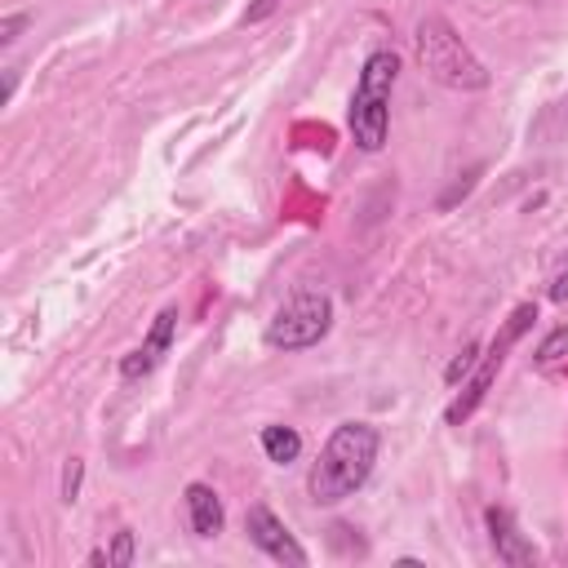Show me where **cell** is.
Instances as JSON below:
<instances>
[{"label":"cell","instance_id":"cell-1","mask_svg":"<svg viewBox=\"0 0 568 568\" xmlns=\"http://www.w3.org/2000/svg\"><path fill=\"white\" fill-rule=\"evenodd\" d=\"M382 453V430L373 422H337L306 475V493L315 506H342L346 497H355Z\"/></svg>","mask_w":568,"mask_h":568},{"label":"cell","instance_id":"cell-2","mask_svg":"<svg viewBox=\"0 0 568 568\" xmlns=\"http://www.w3.org/2000/svg\"><path fill=\"white\" fill-rule=\"evenodd\" d=\"M395 80H399V53L390 44L373 49L359 67L351 106H346V129L355 138L359 151H382L386 133H390V98H395Z\"/></svg>","mask_w":568,"mask_h":568},{"label":"cell","instance_id":"cell-3","mask_svg":"<svg viewBox=\"0 0 568 568\" xmlns=\"http://www.w3.org/2000/svg\"><path fill=\"white\" fill-rule=\"evenodd\" d=\"M413 44H417V62L422 71L444 84V89H457V93H479L488 89V67L470 53V44L457 36V27L444 18V13H426L413 31Z\"/></svg>","mask_w":568,"mask_h":568},{"label":"cell","instance_id":"cell-4","mask_svg":"<svg viewBox=\"0 0 568 568\" xmlns=\"http://www.w3.org/2000/svg\"><path fill=\"white\" fill-rule=\"evenodd\" d=\"M532 320H537V302H519L506 320H501V328L493 333V342H488V351L479 355V364L470 368V377L462 382V390H457V399L444 408V422L448 426H462L479 404H484V395L493 390V382H497V373H501V364H506V355H510V346L532 328Z\"/></svg>","mask_w":568,"mask_h":568},{"label":"cell","instance_id":"cell-5","mask_svg":"<svg viewBox=\"0 0 568 568\" xmlns=\"http://www.w3.org/2000/svg\"><path fill=\"white\" fill-rule=\"evenodd\" d=\"M333 328V297L324 288H297L280 302V311L266 320V333L262 342L271 351H306V346H320Z\"/></svg>","mask_w":568,"mask_h":568},{"label":"cell","instance_id":"cell-6","mask_svg":"<svg viewBox=\"0 0 568 568\" xmlns=\"http://www.w3.org/2000/svg\"><path fill=\"white\" fill-rule=\"evenodd\" d=\"M244 537H248L266 559H275V564H288V568H306V564H311V555L302 550V541L288 532V524H284L266 501H253V506L244 510Z\"/></svg>","mask_w":568,"mask_h":568},{"label":"cell","instance_id":"cell-7","mask_svg":"<svg viewBox=\"0 0 568 568\" xmlns=\"http://www.w3.org/2000/svg\"><path fill=\"white\" fill-rule=\"evenodd\" d=\"M173 337H178V306H164V311L151 320L146 337H142V342L120 359V382H124V386H133V382L151 377V373L164 364V355L173 351Z\"/></svg>","mask_w":568,"mask_h":568},{"label":"cell","instance_id":"cell-8","mask_svg":"<svg viewBox=\"0 0 568 568\" xmlns=\"http://www.w3.org/2000/svg\"><path fill=\"white\" fill-rule=\"evenodd\" d=\"M484 528H488V546H493L497 564H506V568H532L537 564L532 541L519 532V524H515V515L506 506H488L484 510Z\"/></svg>","mask_w":568,"mask_h":568},{"label":"cell","instance_id":"cell-9","mask_svg":"<svg viewBox=\"0 0 568 568\" xmlns=\"http://www.w3.org/2000/svg\"><path fill=\"white\" fill-rule=\"evenodd\" d=\"M182 506H186V524H191L195 537L209 541V537H217V532L226 528V506H222V497H217L213 484L191 479V484L182 488Z\"/></svg>","mask_w":568,"mask_h":568},{"label":"cell","instance_id":"cell-10","mask_svg":"<svg viewBox=\"0 0 568 568\" xmlns=\"http://www.w3.org/2000/svg\"><path fill=\"white\" fill-rule=\"evenodd\" d=\"M257 444H262L266 462H275V466H293V462L302 457V435H297L293 426H280V422L262 426V430H257Z\"/></svg>","mask_w":568,"mask_h":568},{"label":"cell","instance_id":"cell-11","mask_svg":"<svg viewBox=\"0 0 568 568\" xmlns=\"http://www.w3.org/2000/svg\"><path fill=\"white\" fill-rule=\"evenodd\" d=\"M532 355H537V364H559V359L568 355V324H555V328L537 342Z\"/></svg>","mask_w":568,"mask_h":568},{"label":"cell","instance_id":"cell-12","mask_svg":"<svg viewBox=\"0 0 568 568\" xmlns=\"http://www.w3.org/2000/svg\"><path fill=\"white\" fill-rule=\"evenodd\" d=\"M475 364H479V342H466V346H462V351L453 355V364L444 368V382H448V386H457V382H466Z\"/></svg>","mask_w":568,"mask_h":568},{"label":"cell","instance_id":"cell-13","mask_svg":"<svg viewBox=\"0 0 568 568\" xmlns=\"http://www.w3.org/2000/svg\"><path fill=\"white\" fill-rule=\"evenodd\" d=\"M111 568H129L133 564V555H138V541H133V528H120L115 537H111Z\"/></svg>","mask_w":568,"mask_h":568},{"label":"cell","instance_id":"cell-14","mask_svg":"<svg viewBox=\"0 0 568 568\" xmlns=\"http://www.w3.org/2000/svg\"><path fill=\"white\" fill-rule=\"evenodd\" d=\"M27 27H31V13H27V9L4 13V18H0V44H4V49H9V44H18V36H22Z\"/></svg>","mask_w":568,"mask_h":568},{"label":"cell","instance_id":"cell-15","mask_svg":"<svg viewBox=\"0 0 568 568\" xmlns=\"http://www.w3.org/2000/svg\"><path fill=\"white\" fill-rule=\"evenodd\" d=\"M80 484H84V462L71 457V462L62 466V501H67V506L80 497Z\"/></svg>","mask_w":568,"mask_h":568},{"label":"cell","instance_id":"cell-16","mask_svg":"<svg viewBox=\"0 0 568 568\" xmlns=\"http://www.w3.org/2000/svg\"><path fill=\"white\" fill-rule=\"evenodd\" d=\"M280 4H284V0H248V9H244V18H240V22H244V27H257V22H266Z\"/></svg>","mask_w":568,"mask_h":568},{"label":"cell","instance_id":"cell-17","mask_svg":"<svg viewBox=\"0 0 568 568\" xmlns=\"http://www.w3.org/2000/svg\"><path fill=\"white\" fill-rule=\"evenodd\" d=\"M546 293H550V302H568V266L550 280V288H546Z\"/></svg>","mask_w":568,"mask_h":568},{"label":"cell","instance_id":"cell-18","mask_svg":"<svg viewBox=\"0 0 568 568\" xmlns=\"http://www.w3.org/2000/svg\"><path fill=\"white\" fill-rule=\"evenodd\" d=\"M13 89H18V67H4V93H0V102H13Z\"/></svg>","mask_w":568,"mask_h":568}]
</instances>
